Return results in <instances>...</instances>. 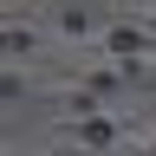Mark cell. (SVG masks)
I'll return each instance as SVG.
<instances>
[{
    "label": "cell",
    "mask_w": 156,
    "mask_h": 156,
    "mask_svg": "<svg viewBox=\"0 0 156 156\" xmlns=\"http://www.w3.org/2000/svg\"><path fill=\"white\" fill-rule=\"evenodd\" d=\"M111 46H117V52H124V58H136V52H143V39H136L130 26H117V33H111Z\"/></svg>",
    "instance_id": "cell-1"
},
{
    "label": "cell",
    "mask_w": 156,
    "mask_h": 156,
    "mask_svg": "<svg viewBox=\"0 0 156 156\" xmlns=\"http://www.w3.org/2000/svg\"><path fill=\"white\" fill-rule=\"evenodd\" d=\"M85 143H91V150H104V143H111V124H104V117H91V124H85Z\"/></svg>",
    "instance_id": "cell-2"
}]
</instances>
